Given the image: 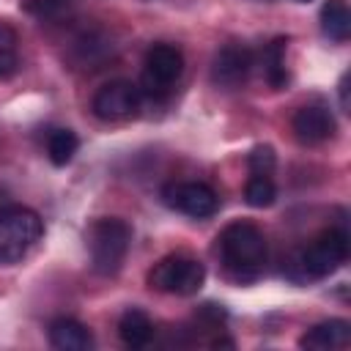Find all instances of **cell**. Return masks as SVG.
Listing matches in <instances>:
<instances>
[{
  "label": "cell",
  "mask_w": 351,
  "mask_h": 351,
  "mask_svg": "<svg viewBox=\"0 0 351 351\" xmlns=\"http://www.w3.org/2000/svg\"><path fill=\"white\" fill-rule=\"evenodd\" d=\"M222 263L239 280H250L266 261V239L252 222H230L217 239Z\"/></svg>",
  "instance_id": "1"
},
{
  "label": "cell",
  "mask_w": 351,
  "mask_h": 351,
  "mask_svg": "<svg viewBox=\"0 0 351 351\" xmlns=\"http://www.w3.org/2000/svg\"><path fill=\"white\" fill-rule=\"evenodd\" d=\"M85 241L90 252V266L99 274L110 277L123 266V258L132 244V228L118 217H104L88 228Z\"/></svg>",
  "instance_id": "2"
},
{
  "label": "cell",
  "mask_w": 351,
  "mask_h": 351,
  "mask_svg": "<svg viewBox=\"0 0 351 351\" xmlns=\"http://www.w3.org/2000/svg\"><path fill=\"white\" fill-rule=\"evenodd\" d=\"M44 225L33 208L11 206L0 211V263L22 261L41 239Z\"/></svg>",
  "instance_id": "3"
},
{
  "label": "cell",
  "mask_w": 351,
  "mask_h": 351,
  "mask_svg": "<svg viewBox=\"0 0 351 351\" xmlns=\"http://www.w3.org/2000/svg\"><path fill=\"white\" fill-rule=\"evenodd\" d=\"M206 282V266L186 255H167L148 271V285L176 296H192Z\"/></svg>",
  "instance_id": "4"
},
{
  "label": "cell",
  "mask_w": 351,
  "mask_h": 351,
  "mask_svg": "<svg viewBox=\"0 0 351 351\" xmlns=\"http://www.w3.org/2000/svg\"><path fill=\"white\" fill-rule=\"evenodd\" d=\"M348 258V236L340 228H329L321 236H315L304 252L299 255V266L307 277L321 280L329 277L332 271H337Z\"/></svg>",
  "instance_id": "5"
},
{
  "label": "cell",
  "mask_w": 351,
  "mask_h": 351,
  "mask_svg": "<svg viewBox=\"0 0 351 351\" xmlns=\"http://www.w3.org/2000/svg\"><path fill=\"white\" fill-rule=\"evenodd\" d=\"M184 74V55L173 44H154L143 63V90L151 96L167 93Z\"/></svg>",
  "instance_id": "6"
},
{
  "label": "cell",
  "mask_w": 351,
  "mask_h": 351,
  "mask_svg": "<svg viewBox=\"0 0 351 351\" xmlns=\"http://www.w3.org/2000/svg\"><path fill=\"white\" fill-rule=\"evenodd\" d=\"M162 197L170 208L186 214V217H195V219H206V217H214L217 208H219V197L211 186L200 184V181H176V184H167L162 189Z\"/></svg>",
  "instance_id": "7"
},
{
  "label": "cell",
  "mask_w": 351,
  "mask_h": 351,
  "mask_svg": "<svg viewBox=\"0 0 351 351\" xmlns=\"http://www.w3.org/2000/svg\"><path fill=\"white\" fill-rule=\"evenodd\" d=\"M90 107L101 121H126L140 110V88L126 80L107 82L96 90Z\"/></svg>",
  "instance_id": "8"
},
{
  "label": "cell",
  "mask_w": 351,
  "mask_h": 351,
  "mask_svg": "<svg viewBox=\"0 0 351 351\" xmlns=\"http://www.w3.org/2000/svg\"><path fill=\"white\" fill-rule=\"evenodd\" d=\"M252 69V52L241 44H225L211 63V80L222 88H236L247 80Z\"/></svg>",
  "instance_id": "9"
},
{
  "label": "cell",
  "mask_w": 351,
  "mask_h": 351,
  "mask_svg": "<svg viewBox=\"0 0 351 351\" xmlns=\"http://www.w3.org/2000/svg\"><path fill=\"white\" fill-rule=\"evenodd\" d=\"M291 126H293L296 140L304 143V145L324 143V140H329V137L335 134V118H332V112H329L326 107H321V104H307V107H302V110L293 115Z\"/></svg>",
  "instance_id": "10"
},
{
  "label": "cell",
  "mask_w": 351,
  "mask_h": 351,
  "mask_svg": "<svg viewBox=\"0 0 351 351\" xmlns=\"http://www.w3.org/2000/svg\"><path fill=\"white\" fill-rule=\"evenodd\" d=\"M348 340H351V324L343 318H329V321L310 326L302 335L299 346L307 351H335V348L348 346Z\"/></svg>",
  "instance_id": "11"
},
{
  "label": "cell",
  "mask_w": 351,
  "mask_h": 351,
  "mask_svg": "<svg viewBox=\"0 0 351 351\" xmlns=\"http://www.w3.org/2000/svg\"><path fill=\"white\" fill-rule=\"evenodd\" d=\"M49 343L58 351H88L93 346V337L85 324L74 318H58L49 324Z\"/></svg>",
  "instance_id": "12"
},
{
  "label": "cell",
  "mask_w": 351,
  "mask_h": 351,
  "mask_svg": "<svg viewBox=\"0 0 351 351\" xmlns=\"http://www.w3.org/2000/svg\"><path fill=\"white\" fill-rule=\"evenodd\" d=\"M321 30L329 41H346L351 33V11L346 0H326L321 5Z\"/></svg>",
  "instance_id": "13"
},
{
  "label": "cell",
  "mask_w": 351,
  "mask_h": 351,
  "mask_svg": "<svg viewBox=\"0 0 351 351\" xmlns=\"http://www.w3.org/2000/svg\"><path fill=\"white\" fill-rule=\"evenodd\" d=\"M118 335H121V340H123L126 346L143 348V346L151 340V335H154V324H151V318H148L143 310L132 307V310H126V313L121 315V321H118Z\"/></svg>",
  "instance_id": "14"
},
{
  "label": "cell",
  "mask_w": 351,
  "mask_h": 351,
  "mask_svg": "<svg viewBox=\"0 0 351 351\" xmlns=\"http://www.w3.org/2000/svg\"><path fill=\"white\" fill-rule=\"evenodd\" d=\"M285 38H274L263 52H261V66H263V77L271 88H282L288 82V69H285Z\"/></svg>",
  "instance_id": "15"
},
{
  "label": "cell",
  "mask_w": 351,
  "mask_h": 351,
  "mask_svg": "<svg viewBox=\"0 0 351 351\" xmlns=\"http://www.w3.org/2000/svg\"><path fill=\"white\" fill-rule=\"evenodd\" d=\"M77 148H80V140L71 129H52L49 137H47V156L55 167L69 165L74 159Z\"/></svg>",
  "instance_id": "16"
},
{
  "label": "cell",
  "mask_w": 351,
  "mask_h": 351,
  "mask_svg": "<svg viewBox=\"0 0 351 351\" xmlns=\"http://www.w3.org/2000/svg\"><path fill=\"white\" fill-rule=\"evenodd\" d=\"M274 197H277V186H274L271 176H252L244 186V200L252 208H266L274 203Z\"/></svg>",
  "instance_id": "17"
},
{
  "label": "cell",
  "mask_w": 351,
  "mask_h": 351,
  "mask_svg": "<svg viewBox=\"0 0 351 351\" xmlns=\"http://www.w3.org/2000/svg\"><path fill=\"white\" fill-rule=\"evenodd\" d=\"M19 66V58H16V33L0 22V80L11 77Z\"/></svg>",
  "instance_id": "18"
},
{
  "label": "cell",
  "mask_w": 351,
  "mask_h": 351,
  "mask_svg": "<svg viewBox=\"0 0 351 351\" xmlns=\"http://www.w3.org/2000/svg\"><path fill=\"white\" fill-rule=\"evenodd\" d=\"M274 165H277V156H274L271 145H255L247 154V167H250L252 176H271Z\"/></svg>",
  "instance_id": "19"
},
{
  "label": "cell",
  "mask_w": 351,
  "mask_h": 351,
  "mask_svg": "<svg viewBox=\"0 0 351 351\" xmlns=\"http://www.w3.org/2000/svg\"><path fill=\"white\" fill-rule=\"evenodd\" d=\"M69 3L71 0H27V8L38 16H55L63 8H69Z\"/></svg>",
  "instance_id": "20"
},
{
  "label": "cell",
  "mask_w": 351,
  "mask_h": 351,
  "mask_svg": "<svg viewBox=\"0 0 351 351\" xmlns=\"http://www.w3.org/2000/svg\"><path fill=\"white\" fill-rule=\"evenodd\" d=\"M340 107L348 112V74L340 80Z\"/></svg>",
  "instance_id": "21"
},
{
  "label": "cell",
  "mask_w": 351,
  "mask_h": 351,
  "mask_svg": "<svg viewBox=\"0 0 351 351\" xmlns=\"http://www.w3.org/2000/svg\"><path fill=\"white\" fill-rule=\"evenodd\" d=\"M296 3H310V0H296Z\"/></svg>",
  "instance_id": "22"
}]
</instances>
